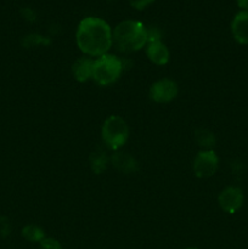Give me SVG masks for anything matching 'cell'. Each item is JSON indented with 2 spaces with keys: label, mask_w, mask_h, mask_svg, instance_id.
I'll return each mask as SVG.
<instances>
[{
  "label": "cell",
  "mask_w": 248,
  "mask_h": 249,
  "mask_svg": "<svg viewBox=\"0 0 248 249\" xmlns=\"http://www.w3.org/2000/svg\"><path fill=\"white\" fill-rule=\"evenodd\" d=\"M78 48L88 56L101 57L106 55L113 44V36L109 24L99 17H85L75 33Z\"/></svg>",
  "instance_id": "1"
},
{
  "label": "cell",
  "mask_w": 248,
  "mask_h": 249,
  "mask_svg": "<svg viewBox=\"0 0 248 249\" xmlns=\"http://www.w3.org/2000/svg\"><path fill=\"white\" fill-rule=\"evenodd\" d=\"M117 49L123 53H133L142 49L148 43V31L143 23L126 19L116 26L112 32Z\"/></svg>",
  "instance_id": "2"
},
{
  "label": "cell",
  "mask_w": 248,
  "mask_h": 249,
  "mask_svg": "<svg viewBox=\"0 0 248 249\" xmlns=\"http://www.w3.org/2000/svg\"><path fill=\"white\" fill-rule=\"evenodd\" d=\"M123 71V63L113 55L101 56L94 62L92 79L100 85H109L116 82Z\"/></svg>",
  "instance_id": "3"
},
{
  "label": "cell",
  "mask_w": 248,
  "mask_h": 249,
  "mask_svg": "<svg viewBox=\"0 0 248 249\" xmlns=\"http://www.w3.org/2000/svg\"><path fill=\"white\" fill-rule=\"evenodd\" d=\"M101 135L104 142L111 150H118L128 140V124L122 117L109 116L102 125Z\"/></svg>",
  "instance_id": "4"
},
{
  "label": "cell",
  "mask_w": 248,
  "mask_h": 249,
  "mask_svg": "<svg viewBox=\"0 0 248 249\" xmlns=\"http://www.w3.org/2000/svg\"><path fill=\"white\" fill-rule=\"evenodd\" d=\"M219 167V158L216 153L212 150L201 151L195 157L192 163V169L196 177L209 178L215 174Z\"/></svg>",
  "instance_id": "5"
},
{
  "label": "cell",
  "mask_w": 248,
  "mask_h": 249,
  "mask_svg": "<svg viewBox=\"0 0 248 249\" xmlns=\"http://www.w3.org/2000/svg\"><path fill=\"white\" fill-rule=\"evenodd\" d=\"M177 84L172 79H160L158 82L153 83L152 87L150 89V96L155 102H159V104H165L177 97Z\"/></svg>",
  "instance_id": "6"
},
{
  "label": "cell",
  "mask_w": 248,
  "mask_h": 249,
  "mask_svg": "<svg viewBox=\"0 0 248 249\" xmlns=\"http://www.w3.org/2000/svg\"><path fill=\"white\" fill-rule=\"evenodd\" d=\"M218 202L224 212L229 214L236 213L243 204L242 190L236 186H228L220 192Z\"/></svg>",
  "instance_id": "7"
},
{
  "label": "cell",
  "mask_w": 248,
  "mask_h": 249,
  "mask_svg": "<svg viewBox=\"0 0 248 249\" xmlns=\"http://www.w3.org/2000/svg\"><path fill=\"white\" fill-rule=\"evenodd\" d=\"M231 32L237 43L248 45V11L237 12L231 23Z\"/></svg>",
  "instance_id": "8"
},
{
  "label": "cell",
  "mask_w": 248,
  "mask_h": 249,
  "mask_svg": "<svg viewBox=\"0 0 248 249\" xmlns=\"http://www.w3.org/2000/svg\"><path fill=\"white\" fill-rule=\"evenodd\" d=\"M146 53H147L148 60L155 65L162 66L169 61V50L160 40L148 43Z\"/></svg>",
  "instance_id": "9"
},
{
  "label": "cell",
  "mask_w": 248,
  "mask_h": 249,
  "mask_svg": "<svg viewBox=\"0 0 248 249\" xmlns=\"http://www.w3.org/2000/svg\"><path fill=\"white\" fill-rule=\"evenodd\" d=\"M109 160L114 168H117L119 172L125 173V174H131L138 169V163H136L135 158L129 153L116 152Z\"/></svg>",
  "instance_id": "10"
},
{
  "label": "cell",
  "mask_w": 248,
  "mask_h": 249,
  "mask_svg": "<svg viewBox=\"0 0 248 249\" xmlns=\"http://www.w3.org/2000/svg\"><path fill=\"white\" fill-rule=\"evenodd\" d=\"M94 60L82 57L73 65V75L78 82H87L92 79V71H94Z\"/></svg>",
  "instance_id": "11"
},
{
  "label": "cell",
  "mask_w": 248,
  "mask_h": 249,
  "mask_svg": "<svg viewBox=\"0 0 248 249\" xmlns=\"http://www.w3.org/2000/svg\"><path fill=\"white\" fill-rule=\"evenodd\" d=\"M195 139L198 146H201L204 150H212L215 146V135L208 129H197L195 133Z\"/></svg>",
  "instance_id": "12"
},
{
  "label": "cell",
  "mask_w": 248,
  "mask_h": 249,
  "mask_svg": "<svg viewBox=\"0 0 248 249\" xmlns=\"http://www.w3.org/2000/svg\"><path fill=\"white\" fill-rule=\"evenodd\" d=\"M109 162V158L107 157L106 153L104 151H95L90 155V167H91L92 172L100 174L104 172L107 168V164Z\"/></svg>",
  "instance_id": "13"
},
{
  "label": "cell",
  "mask_w": 248,
  "mask_h": 249,
  "mask_svg": "<svg viewBox=\"0 0 248 249\" xmlns=\"http://www.w3.org/2000/svg\"><path fill=\"white\" fill-rule=\"evenodd\" d=\"M22 235L26 240L31 242H41L45 238V233L39 226L35 225H27L22 230Z\"/></svg>",
  "instance_id": "14"
},
{
  "label": "cell",
  "mask_w": 248,
  "mask_h": 249,
  "mask_svg": "<svg viewBox=\"0 0 248 249\" xmlns=\"http://www.w3.org/2000/svg\"><path fill=\"white\" fill-rule=\"evenodd\" d=\"M40 249H62V247H61L58 241L53 240V238L45 237L40 242Z\"/></svg>",
  "instance_id": "15"
},
{
  "label": "cell",
  "mask_w": 248,
  "mask_h": 249,
  "mask_svg": "<svg viewBox=\"0 0 248 249\" xmlns=\"http://www.w3.org/2000/svg\"><path fill=\"white\" fill-rule=\"evenodd\" d=\"M155 0H129V4L136 10H143L150 6Z\"/></svg>",
  "instance_id": "16"
},
{
  "label": "cell",
  "mask_w": 248,
  "mask_h": 249,
  "mask_svg": "<svg viewBox=\"0 0 248 249\" xmlns=\"http://www.w3.org/2000/svg\"><path fill=\"white\" fill-rule=\"evenodd\" d=\"M237 5L240 9L248 11V0H237Z\"/></svg>",
  "instance_id": "17"
},
{
  "label": "cell",
  "mask_w": 248,
  "mask_h": 249,
  "mask_svg": "<svg viewBox=\"0 0 248 249\" xmlns=\"http://www.w3.org/2000/svg\"><path fill=\"white\" fill-rule=\"evenodd\" d=\"M186 249H198V248H195V247H191V248H186Z\"/></svg>",
  "instance_id": "18"
}]
</instances>
